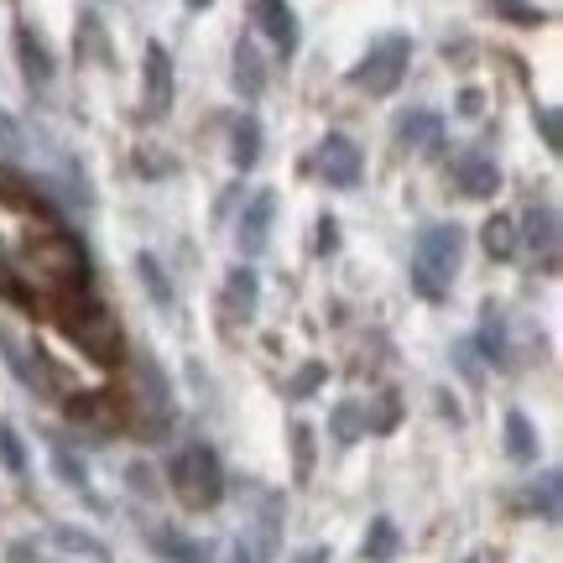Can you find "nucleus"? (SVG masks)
<instances>
[{
    "label": "nucleus",
    "mask_w": 563,
    "mask_h": 563,
    "mask_svg": "<svg viewBox=\"0 0 563 563\" xmlns=\"http://www.w3.org/2000/svg\"><path fill=\"white\" fill-rule=\"evenodd\" d=\"M464 262V230L460 224H428L412 245V287L428 302H439L449 292V282Z\"/></svg>",
    "instance_id": "f257e3e1"
},
{
    "label": "nucleus",
    "mask_w": 563,
    "mask_h": 563,
    "mask_svg": "<svg viewBox=\"0 0 563 563\" xmlns=\"http://www.w3.org/2000/svg\"><path fill=\"white\" fill-rule=\"evenodd\" d=\"M407 63H412V37L391 32V37H382L361 63H355L350 79H355V89H365V95H391V89L402 84Z\"/></svg>",
    "instance_id": "f03ea898"
},
{
    "label": "nucleus",
    "mask_w": 563,
    "mask_h": 563,
    "mask_svg": "<svg viewBox=\"0 0 563 563\" xmlns=\"http://www.w3.org/2000/svg\"><path fill=\"white\" fill-rule=\"evenodd\" d=\"M173 485L188 506H214L224 490V475H220V460L209 449H183L173 460Z\"/></svg>",
    "instance_id": "7ed1b4c3"
},
{
    "label": "nucleus",
    "mask_w": 563,
    "mask_h": 563,
    "mask_svg": "<svg viewBox=\"0 0 563 563\" xmlns=\"http://www.w3.org/2000/svg\"><path fill=\"white\" fill-rule=\"evenodd\" d=\"M146 89H141V121H162L173 110V58L162 42H146V58H141Z\"/></svg>",
    "instance_id": "20e7f679"
},
{
    "label": "nucleus",
    "mask_w": 563,
    "mask_h": 563,
    "mask_svg": "<svg viewBox=\"0 0 563 563\" xmlns=\"http://www.w3.org/2000/svg\"><path fill=\"white\" fill-rule=\"evenodd\" d=\"M272 220H277V194H272V188L251 194L241 209V230H235V235H241L235 245H241L245 256H262L266 245H272Z\"/></svg>",
    "instance_id": "39448f33"
},
{
    "label": "nucleus",
    "mask_w": 563,
    "mask_h": 563,
    "mask_svg": "<svg viewBox=\"0 0 563 563\" xmlns=\"http://www.w3.org/2000/svg\"><path fill=\"white\" fill-rule=\"evenodd\" d=\"M319 173L329 178V188H355L365 173L361 162V146L350 136H323L319 141Z\"/></svg>",
    "instance_id": "423d86ee"
},
{
    "label": "nucleus",
    "mask_w": 563,
    "mask_h": 563,
    "mask_svg": "<svg viewBox=\"0 0 563 563\" xmlns=\"http://www.w3.org/2000/svg\"><path fill=\"white\" fill-rule=\"evenodd\" d=\"M454 188H460L464 199H496V188H501V167H496V157L464 152V157L454 162Z\"/></svg>",
    "instance_id": "0eeeda50"
},
{
    "label": "nucleus",
    "mask_w": 563,
    "mask_h": 563,
    "mask_svg": "<svg viewBox=\"0 0 563 563\" xmlns=\"http://www.w3.org/2000/svg\"><path fill=\"white\" fill-rule=\"evenodd\" d=\"M256 292H262V277L251 272V266H235L230 277H224V298H220V319L235 329L256 313Z\"/></svg>",
    "instance_id": "6e6552de"
},
{
    "label": "nucleus",
    "mask_w": 563,
    "mask_h": 563,
    "mask_svg": "<svg viewBox=\"0 0 563 563\" xmlns=\"http://www.w3.org/2000/svg\"><path fill=\"white\" fill-rule=\"evenodd\" d=\"M251 21L277 42L282 53H292V47H298V16H292V5H287V0H251Z\"/></svg>",
    "instance_id": "1a4fd4ad"
},
{
    "label": "nucleus",
    "mask_w": 563,
    "mask_h": 563,
    "mask_svg": "<svg viewBox=\"0 0 563 563\" xmlns=\"http://www.w3.org/2000/svg\"><path fill=\"white\" fill-rule=\"evenodd\" d=\"M11 42H16V63H21V74L32 84H47L53 79V53L42 47V37L26 26V21H16V32H11Z\"/></svg>",
    "instance_id": "9d476101"
},
{
    "label": "nucleus",
    "mask_w": 563,
    "mask_h": 563,
    "mask_svg": "<svg viewBox=\"0 0 563 563\" xmlns=\"http://www.w3.org/2000/svg\"><path fill=\"white\" fill-rule=\"evenodd\" d=\"M397 136L412 146V152H439L443 146V115L439 110H407L397 121Z\"/></svg>",
    "instance_id": "9b49d317"
},
{
    "label": "nucleus",
    "mask_w": 563,
    "mask_h": 563,
    "mask_svg": "<svg viewBox=\"0 0 563 563\" xmlns=\"http://www.w3.org/2000/svg\"><path fill=\"white\" fill-rule=\"evenodd\" d=\"M235 89H241L245 100H262L266 89V68H262V53H256V42H235Z\"/></svg>",
    "instance_id": "f8f14e48"
},
{
    "label": "nucleus",
    "mask_w": 563,
    "mask_h": 563,
    "mask_svg": "<svg viewBox=\"0 0 563 563\" xmlns=\"http://www.w3.org/2000/svg\"><path fill=\"white\" fill-rule=\"evenodd\" d=\"M527 241H532V251L553 256V245H559V214H553V203H532L527 209Z\"/></svg>",
    "instance_id": "ddd939ff"
},
{
    "label": "nucleus",
    "mask_w": 563,
    "mask_h": 563,
    "mask_svg": "<svg viewBox=\"0 0 563 563\" xmlns=\"http://www.w3.org/2000/svg\"><path fill=\"white\" fill-rule=\"evenodd\" d=\"M0 203H11V209H26V214L37 209V214H42L37 188H32V183L21 178L16 167H5V162H0Z\"/></svg>",
    "instance_id": "4468645a"
},
{
    "label": "nucleus",
    "mask_w": 563,
    "mask_h": 563,
    "mask_svg": "<svg viewBox=\"0 0 563 563\" xmlns=\"http://www.w3.org/2000/svg\"><path fill=\"white\" fill-rule=\"evenodd\" d=\"M481 241L496 262H511V256H517V220H511V214H496V220L481 230Z\"/></svg>",
    "instance_id": "2eb2a0df"
},
{
    "label": "nucleus",
    "mask_w": 563,
    "mask_h": 563,
    "mask_svg": "<svg viewBox=\"0 0 563 563\" xmlns=\"http://www.w3.org/2000/svg\"><path fill=\"white\" fill-rule=\"evenodd\" d=\"M256 162H262V125L256 115H245L235 125V167H256Z\"/></svg>",
    "instance_id": "dca6fc26"
},
{
    "label": "nucleus",
    "mask_w": 563,
    "mask_h": 563,
    "mask_svg": "<svg viewBox=\"0 0 563 563\" xmlns=\"http://www.w3.org/2000/svg\"><path fill=\"white\" fill-rule=\"evenodd\" d=\"M506 443H511V454H517V460H532V454H538V433H532V422H527L522 412H511V418H506Z\"/></svg>",
    "instance_id": "f3484780"
},
{
    "label": "nucleus",
    "mask_w": 563,
    "mask_h": 563,
    "mask_svg": "<svg viewBox=\"0 0 563 563\" xmlns=\"http://www.w3.org/2000/svg\"><path fill=\"white\" fill-rule=\"evenodd\" d=\"M490 11L506 16V21H517V26H538V21H548V11L527 5V0H490Z\"/></svg>",
    "instance_id": "a211bd4d"
},
{
    "label": "nucleus",
    "mask_w": 563,
    "mask_h": 563,
    "mask_svg": "<svg viewBox=\"0 0 563 563\" xmlns=\"http://www.w3.org/2000/svg\"><path fill=\"white\" fill-rule=\"evenodd\" d=\"M136 272L146 277V292L157 302H173V287H167V277H162V266H157V256H136Z\"/></svg>",
    "instance_id": "6ab92c4d"
},
{
    "label": "nucleus",
    "mask_w": 563,
    "mask_h": 563,
    "mask_svg": "<svg viewBox=\"0 0 563 563\" xmlns=\"http://www.w3.org/2000/svg\"><path fill=\"white\" fill-rule=\"evenodd\" d=\"M397 553V527L391 522H376L371 538H365V559H391Z\"/></svg>",
    "instance_id": "aec40b11"
},
{
    "label": "nucleus",
    "mask_w": 563,
    "mask_h": 563,
    "mask_svg": "<svg viewBox=\"0 0 563 563\" xmlns=\"http://www.w3.org/2000/svg\"><path fill=\"white\" fill-rule=\"evenodd\" d=\"M79 53H100V58H104V32H100V16H79Z\"/></svg>",
    "instance_id": "412c9836"
},
{
    "label": "nucleus",
    "mask_w": 563,
    "mask_h": 563,
    "mask_svg": "<svg viewBox=\"0 0 563 563\" xmlns=\"http://www.w3.org/2000/svg\"><path fill=\"white\" fill-rule=\"evenodd\" d=\"M157 548H162V553H173V559H178V563H199V559H203L199 548H194V543H183L178 532H162V538H157Z\"/></svg>",
    "instance_id": "4be33fe9"
},
{
    "label": "nucleus",
    "mask_w": 563,
    "mask_h": 563,
    "mask_svg": "<svg viewBox=\"0 0 563 563\" xmlns=\"http://www.w3.org/2000/svg\"><path fill=\"white\" fill-rule=\"evenodd\" d=\"M538 131H543L548 152H559V146H563V131H559V110H538Z\"/></svg>",
    "instance_id": "5701e85b"
},
{
    "label": "nucleus",
    "mask_w": 563,
    "mask_h": 563,
    "mask_svg": "<svg viewBox=\"0 0 563 563\" xmlns=\"http://www.w3.org/2000/svg\"><path fill=\"white\" fill-rule=\"evenodd\" d=\"M334 433H340L344 443L361 433V412H355V402H344V407H340V418H334Z\"/></svg>",
    "instance_id": "b1692460"
},
{
    "label": "nucleus",
    "mask_w": 563,
    "mask_h": 563,
    "mask_svg": "<svg viewBox=\"0 0 563 563\" xmlns=\"http://www.w3.org/2000/svg\"><path fill=\"white\" fill-rule=\"evenodd\" d=\"M11 152H21V131H16V121L0 110V157H11Z\"/></svg>",
    "instance_id": "393cba45"
},
{
    "label": "nucleus",
    "mask_w": 563,
    "mask_h": 563,
    "mask_svg": "<svg viewBox=\"0 0 563 563\" xmlns=\"http://www.w3.org/2000/svg\"><path fill=\"white\" fill-rule=\"evenodd\" d=\"M319 382H323V365H308V371H302L298 382H292V397H308V391H313Z\"/></svg>",
    "instance_id": "a878e982"
},
{
    "label": "nucleus",
    "mask_w": 563,
    "mask_h": 563,
    "mask_svg": "<svg viewBox=\"0 0 563 563\" xmlns=\"http://www.w3.org/2000/svg\"><path fill=\"white\" fill-rule=\"evenodd\" d=\"M0 449H5V464H11V470H21V443H16V433H11V428H0Z\"/></svg>",
    "instance_id": "bb28decb"
},
{
    "label": "nucleus",
    "mask_w": 563,
    "mask_h": 563,
    "mask_svg": "<svg viewBox=\"0 0 563 563\" xmlns=\"http://www.w3.org/2000/svg\"><path fill=\"white\" fill-rule=\"evenodd\" d=\"M334 235H340V224H334V220H323V224H319V251H334V245H340Z\"/></svg>",
    "instance_id": "cd10ccee"
},
{
    "label": "nucleus",
    "mask_w": 563,
    "mask_h": 563,
    "mask_svg": "<svg viewBox=\"0 0 563 563\" xmlns=\"http://www.w3.org/2000/svg\"><path fill=\"white\" fill-rule=\"evenodd\" d=\"M460 110H464V115H475V110H481V89H464V95H460Z\"/></svg>",
    "instance_id": "c85d7f7f"
},
{
    "label": "nucleus",
    "mask_w": 563,
    "mask_h": 563,
    "mask_svg": "<svg viewBox=\"0 0 563 563\" xmlns=\"http://www.w3.org/2000/svg\"><path fill=\"white\" fill-rule=\"evenodd\" d=\"M203 5H214V0H188V11H203Z\"/></svg>",
    "instance_id": "c756f323"
},
{
    "label": "nucleus",
    "mask_w": 563,
    "mask_h": 563,
    "mask_svg": "<svg viewBox=\"0 0 563 563\" xmlns=\"http://www.w3.org/2000/svg\"><path fill=\"white\" fill-rule=\"evenodd\" d=\"M298 563H323V553H308V559H298Z\"/></svg>",
    "instance_id": "7c9ffc66"
}]
</instances>
